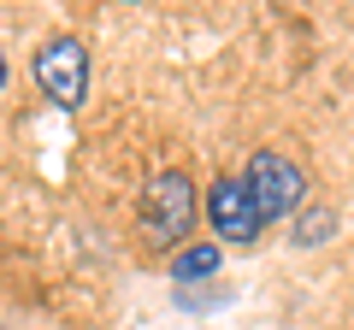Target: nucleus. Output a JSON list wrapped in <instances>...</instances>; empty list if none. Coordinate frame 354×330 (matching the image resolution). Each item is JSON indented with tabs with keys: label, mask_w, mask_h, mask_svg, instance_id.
<instances>
[{
	"label": "nucleus",
	"mask_w": 354,
	"mask_h": 330,
	"mask_svg": "<svg viewBox=\"0 0 354 330\" xmlns=\"http://www.w3.org/2000/svg\"><path fill=\"white\" fill-rule=\"evenodd\" d=\"M195 213H201V201H195V183L183 177V171H160V177L142 189V236L160 242V248H171V242L189 236Z\"/></svg>",
	"instance_id": "obj_1"
},
{
	"label": "nucleus",
	"mask_w": 354,
	"mask_h": 330,
	"mask_svg": "<svg viewBox=\"0 0 354 330\" xmlns=\"http://www.w3.org/2000/svg\"><path fill=\"white\" fill-rule=\"evenodd\" d=\"M242 183H248V195H254V206H260L266 224H272V218H290L295 206L307 201V177H301V165L283 159L278 148L248 153V165H242Z\"/></svg>",
	"instance_id": "obj_2"
},
{
	"label": "nucleus",
	"mask_w": 354,
	"mask_h": 330,
	"mask_svg": "<svg viewBox=\"0 0 354 330\" xmlns=\"http://www.w3.org/2000/svg\"><path fill=\"white\" fill-rule=\"evenodd\" d=\"M36 83H41V95H48L53 106L77 113V106L88 101V48H83L77 36L41 41V53H36Z\"/></svg>",
	"instance_id": "obj_3"
},
{
	"label": "nucleus",
	"mask_w": 354,
	"mask_h": 330,
	"mask_svg": "<svg viewBox=\"0 0 354 330\" xmlns=\"http://www.w3.org/2000/svg\"><path fill=\"white\" fill-rule=\"evenodd\" d=\"M207 218H213V236L236 242V248L260 242V230H266V218H260V206H254V195H248L242 177H218L207 189Z\"/></svg>",
	"instance_id": "obj_4"
},
{
	"label": "nucleus",
	"mask_w": 354,
	"mask_h": 330,
	"mask_svg": "<svg viewBox=\"0 0 354 330\" xmlns=\"http://www.w3.org/2000/svg\"><path fill=\"white\" fill-rule=\"evenodd\" d=\"M225 254H218L213 242H195V248H177L171 254V283H201V278H218Z\"/></svg>",
	"instance_id": "obj_5"
},
{
	"label": "nucleus",
	"mask_w": 354,
	"mask_h": 330,
	"mask_svg": "<svg viewBox=\"0 0 354 330\" xmlns=\"http://www.w3.org/2000/svg\"><path fill=\"white\" fill-rule=\"evenodd\" d=\"M337 230V213H325V206H313L307 218H295V248H319V242Z\"/></svg>",
	"instance_id": "obj_6"
}]
</instances>
